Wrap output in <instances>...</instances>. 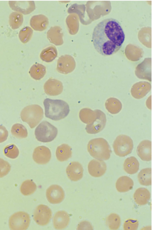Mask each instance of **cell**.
<instances>
[{"instance_id": "5b68a950", "label": "cell", "mask_w": 152, "mask_h": 230, "mask_svg": "<svg viewBox=\"0 0 152 230\" xmlns=\"http://www.w3.org/2000/svg\"><path fill=\"white\" fill-rule=\"evenodd\" d=\"M57 134V128L46 121L40 123L36 127L34 131L36 139L42 142H48L53 141Z\"/></svg>"}, {"instance_id": "9a60e30c", "label": "cell", "mask_w": 152, "mask_h": 230, "mask_svg": "<svg viewBox=\"0 0 152 230\" xmlns=\"http://www.w3.org/2000/svg\"><path fill=\"white\" fill-rule=\"evenodd\" d=\"M66 172L68 177L72 181H76L80 180L83 175L82 166L77 162L69 163L66 168Z\"/></svg>"}, {"instance_id": "e0dca14e", "label": "cell", "mask_w": 152, "mask_h": 230, "mask_svg": "<svg viewBox=\"0 0 152 230\" xmlns=\"http://www.w3.org/2000/svg\"><path fill=\"white\" fill-rule=\"evenodd\" d=\"M63 35L62 29L58 26L51 27L47 33V38L50 42L57 46L63 44Z\"/></svg>"}, {"instance_id": "30bf717a", "label": "cell", "mask_w": 152, "mask_h": 230, "mask_svg": "<svg viewBox=\"0 0 152 230\" xmlns=\"http://www.w3.org/2000/svg\"><path fill=\"white\" fill-rule=\"evenodd\" d=\"M64 196L63 188L58 185H51L46 190L47 199L50 203L53 204L61 203L64 200Z\"/></svg>"}, {"instance_id": "2e32d148", "label": "cell", "mask_w": 152, "mask_h": 230, "mask_svg": "<svg viewBox=\"0 0 152 230\" xmlns=\"http://www.w3.org/2000/svg\"><path fill=\"white\" fill-rule=\"evenodd\" d=\"M137 154L144 161H149L151 160V142L148 140L142 141L138 145L137 149Z\"/></svg>"}, {"instance_id": "836d02e7", "label": "cell", "mask_w": 152, "mask_h": 230, "mask_svg": "<svg viewBox=\"0 0 152 230\" xmlns=\"http://www.w3.org/2000/svg\"><path fill=\"white\" fill-rule=\"evenodd\" d=\"M4 155L7 157L14 159L18 157L19 151L17 147L13 144H11L5 147L4 150Z\"/></svg>"}, {"instance_id": "7a4b0ae2", "label": "cell", "mask_w": 152, "mask_h": 230, "mask_svg": "<svg viewBox=\"0 0 152 230\" xmlns=\"http://www.w3.org/2000/svg\"><path fill=\"white\" fill-rule=\"evenodd\" d=\"M43 104L45 117L53 120L65 118L70 111L68 104L61 100L46 98L44 100Z\"/></svg>"}, {"instance_id": "3957f363", "label": "cell", "mask_w": 152, "mask_h": 230, "mask_svg": "<svg viewBox=\"0 0 152 230\" xmlns=\"http://www.w3.org/2000/svg\"><path fill=\"white\" fill-rule=\"evenodd\" d=\"M87 150L93 158L99 160H106L110 156V146L105 139L98 138L91 140L87 146Z\"/></svg>"}, {"instance_id": "484cf974", "label": "cell", "mask_w": 152, "mask_h": 230, "mask_svg": "<svg viewBox=\"0 0 152 230\" xmlns=\"http://www.w3.org/2000/svg\"><path fill=\"white\" fill-rule=\"evenodd\" d=\"M57 55L56 48L54 46H51L43 49L41 53L40 56L42 61L49 62L54 60Z\"/></svg>"}, {"instance_id": "5bb4252c", "label": "cell", "mask_w": 152, "mask_h": 230, "mask_svg": "<svg viewBox=\"0 0 152 230\" xmlns=\"http://www.w3.org/2000/svg\"><path fill=\"white\" fill-rule=\"evenodd\" d=\"M62 83L55 79L50 78L45 83L44 89L48 95L56 96L60 94L63 90Z\"/></svg>"}, {"instance_id": "d6a6232c", "label": "cell", "mask_w": 152, "mask_h": 230, "mask_svg": "<svg viewBox=\"0 0 152 230\" xmlns=\"http://www.w3.org/2000/svg\"><path fill=\"white\" fill-rule=\"evenodd\" d=\"M33 33V30L31 28L28 26H26L20 30L19 37L22 43H25L30 39Z\"/></svg>"}, {"instance_id": "8992f818", "label": "cell", "mask_w": 152, "mask_h": 230, "mask_svg": "<svg viewBox=\"0 0 152 230\" xmlns=\"http://www.w3.org/2000/svg\"><path fill=\"white\" fill-rule=\"evenodd\" d=\"M115 154L120 157H124L130 154L133 148V141L129 136L125 135L118 136L113 144Z\"/></svg>"}, {"instance_id": "603a6c76", "label": "cell", "mask_w": 152, "mask_h": 230, "mask_svg": "<svg viewBox=\"0 0 152 230\" xmlns=\"http://www.w3.org/2000/svg\"><path fill=\"white\" fill-rule=\"evenodd\" d=\"M72 151L71 147L66 144H64L58 146L56 151V156L59 161H66L72 156Z\"/></svg>"}, {"instance_id": "d6986e66", "label": "cell", "mask_w": 152, "mask_h": 230, "mask_svg": "<svg viewBox=\"0 0 152 230\" xmlns=\"http://www.w3.org/2000/svg\"><path fill=\"white\" fill-rule=\"evenodd\" d=\"M49 24L48 19L45 15L39 14L32 17L30 21L31 27L34 30L42 31L45 30Z\"/></svg>"}, {"instance_id": "f1b7e54d", "label": "cell", "mask_w": 152, "mask_h": 230, "mask_svg": "<svg viewBox=\"0 0 152 230\" xmlns=\"http://www.w3.org/2000/svg\"><path fill=\"white\" fill-rule=\"evenodd\" d=\"M37 188L36 184L32 180H28L23 182L20 186V190L23 195L28 196L33 194Z\"/></svg>"}, {"instance_id": "9c48e42d", "label": "cell", "mask_w": 152, "mask_h": 230, "mask_svg": "<svg viewBox=\"0 0 152 230\" xmlns=\"http://www.w3.org/2000/svg\"><path fill=\"white\" fill-rule=\"evenodd\" d=\"M76 66L75 61L70 55H62L57 61V70L60 73L67 74L72 72Z\"/></svg>"}, {"instance_id": "8fae6325", "label": "cell", "mask_w": 152, "mask_h": 230, "mask_svg": "<svg viewBox=\"0 0 152 230\" xmlns=\"http://www.w3.org/2000/svg\"><path fill=\"white\" fill-rule=\"evenodd\" d=\"M51 152L50 149L45 146H38L34 150L32 157L37 163L41 165L48 163L51 158Z\"/></svg>"}, {"instance_id": "4fadbf2b", "label": "cell", "mask_w": 152, "mask_h": 230, "mask_svg": "<svg viewBox=\"0 0 152 230\" xmlns=\"http://www.w3.org/2000/svg\"><path fill=\"white\" fill-rule=\"evenodd\" d=\"M9 3L13 10L25 15L31 13L35 8L34 1H9Z\"/></svg>"}, {"instance_id": "6da1fadb", "label": "cell", "mask_w": 152, "mask_h": 230, "mask_svg": "<svg viewBox=\"0 0 152 230\" xmlns=\"http://www.w3.org/2000/svg\"><path fill=\"white\" fill-rule=\"evenodd\" d=\"M125 39L121 23L113 18L106 19L99 22L94 28L92 33L95 49L104 56H110L117 52Z\"/></svg>"}, {"instance_id": "4316f807", "label": "cell", "mask_w": 152, "mask_h": 230, "mask_svg": "<svg viewBox=\"0 0 152 230\" xmlns=\"http://www.w3.org/2000/svg\"><path fill=\"white\" fill-rule=\"evenodd\" d=\"M46 73L45 67L38 63L33 65L29 71L31 76L36 80L41 79L44 76Z\"/></svg>"}, {"instance_id": "44dd1931", "label": "cell", "mask_w": 152, "mask_h": 230, "mask_svg": "<svg viewBox=\"0 0 152 230\" xmlns=\"http://www.w3.org/2000/svg\"><path fill=\"white\" fill-rule=\"evenodd\" d=\"M134 185L132 180L127 176H122L120 177L115 183L117 190L120 192H125L132 189Z\"/></svg>"}, {"instance_id": "8d00e7d4", "label": "cell", "mask_w": 152, "mask_h": 230, "mask_svg": "<svg viewBox=\"0 0 152 230\" xmlns=\"http://www.w3.org/2000/svg\"><path fill=\"white\" fill-rule=\"evenodd\" d=\"M11 169V166L7 161L0 158V178L7 175Z\"/></svg>"}, {"instance_id": "f546056e", "label": "cell", "mask_w": 152, "mask_h": 230, "mask_svg": "<svg viewBox=\"0 0 152 230\" xmlns=\"http://www.w3.org/2000/svg\"><path fill=\"white\" fill-rule=\"evenodd\" d=\"M9 24L13 29L18 28L22 24L23 20V14L18 12H13L9 16Z\"/></svg>"}, {"instance_id": "7402d4cb", "label": "cell", "mask_w": 152, "mask_h": 230, "mask_svg": "<svg viewBox=\"0 0 152 230\" xmlns=\"http://www.w3.org/2000/svg\"><path fill=\"white\" fill-rule=\"evenodd\" d=\"M106 120L104 116L101 115L97 120H95L91 124L87 125L86 127V132L91 134H94L99 133L105 127Z\"/></svg>"}, {"instance_id": "ac0fdd59", "label": "cell", "mask_w": 152, "mask_h": 230, "mask_svg": "<svg viewBox=\"0 0 152 230\" xmlns=\"http://www.w3.org/2000/svg\"><path fill=\"white\" fill-rule=\"evenodd\" d=\"M70 220L69 214L64 211H59L55 214L53 218V224L56 229H62L65 228Z\"/></svg>"}, {"instance_id": "52a82bcc", "label": "cell", "mask_w": 152, "mask_h": 230, "mask_svg": "<svg viewBox=\"0 0 152 230\" xmlns=\"http://www.w3.org/2000/svg\"><path fill=\"white\" fill-rule=\"evenodd\" d=\"M30 217L27 213L20 211L12 215L9 220L10 228L11 230H26L28 227Z\"/></svg>"}, {"instance_id": "f35d334b", "label": "cell", "mask_w": 152, "mask_h": 230, "mask_svg": "<svg viewBox=\"0 0 152 230\" xmlns=\"http://www.w3.org/2000/svg\"><path fill=\"white\" fill-rule=\"evenodd\" d=\"M8 136V132L5 127L0 125V143L5 141Z\"/></svg>"}, {"instance_id": "1f68e13d", "label": "cell", "mask_w": 152, "mask_h": 230, "mask_svg": "<svg viewBox=\"0 0 152 230\" xmlns=\"http://www.w3.org/2000/svg\"><path fill=\"white\" fill-rule=\"evenodd\" d=\"M11 131L12 134L17 138H25L28 136L26 128L20 124L16 123L11 128Z\"/></svg>"}, {"instance_id": "cb8c5ba5", "label": "cell", "mask_w": 152, "mask_h": 230, "mask_svg": "<svg viewBox=\"0 0 152 230\" xmlns=\"http://www.w3.org/2000/svg\"><path fill=\"white\" fill-rule=\"evenodd\" d=\"M139 163L134 157L132 156L127 158L124 161V169L127 174H133L136 173L139 170Z\"/></svg>"}, {"instance_id": "4dcf8cb0", "label": "cell", "mask_w": 152, "mask_h": 230, "mask_svg": "<svg viewBox=\"0 0 152 230\" xmlns=\"http://www.w3.org/2000/svg\"><path fill=\"white\" fill-rule=\"evenodd\" d=\"M106 222L110 229L117 230L119 229L121 225V218L117 214L111 213L107 217Z\"/></svg>"}, {"instance_id": "e575fe53", "label": "cell", "mask_w": 152, "mask_h": 230, "mask_svg": "<svg viewBox=\"0 0 152 230\" xmlns=\"http://www.w3.org/2000/svg\"><path fill=\"white\" fill-rule=\"evenodd\" d=\"M84 7L83 4H78L76 3L72 4L68 8L67 12L69 13H75L79 16L81 22L83 23Z\"/></svg>"}, {"instance_id": "ffe728a7", "label": "cell", "mask_w": 152, "mask_h": 230, "mask_svg": "<svg viewBox=\"0 0 152 230\" xmlns=\"http://www.w3.org/2000/svg\"><path fill=\"white\" fill-rule=\"evenodd\" d=\"M133 197L136 203L139 205H144L149 202L151 194L149 190L145 188H140L134 192Z\"/></svg>"}, {"instance_id": "277c9868", "label": "cell", "mask_w": 152, "mask_h": 230, "mask_svg": "<svg viewBox=\"0 0 152 230\" xmlns=\"http://www.w3.org/2000/svg\"><path fill=\"white\" fill-rule=\"evenodd\" d=\"M42 108L37 105H32L24 108L20 113L21 118L31 128L35 127L43 117Z\"/></svg>"}, {"instance_id": "d590c367", "label": "cell", "mask_w": 152, "mask_h": 230, "mask_svg": "<svg viewBox=\"0 0 152 230\" xmlns=\"http://www.w3.org/2000/svg\"><path fill=\"white\" fill-rule=\"evenodd\" d=\"M91 112L86 109H83L80 111L79 116L80 120L87 125L92 124L94 121L91 118Z\"/></svg>"}, {"instance_id": "83f0119b", "label": "cell", "mask_w": 152, "mask_h": 230, "mask_svg": "<svg viewBox=\"0 0 152 230\" xmlns=\"http://www.w3.org/2000/svg\"><path fill=\"white\" fill-rule=\"evenodd\" d=\"M138 179L140 183L144 186H149L151 184V168L143 169L139 172Z\"/></svg>"}, {"instance_id": "74e56055", "label": "cell", "mask_w": 152, "mask_h": 230, "mask_svg": "<svg viewBox=\"0 0 152 230\" xmlns=\"http://www.w3.org/2000/svg\"><path fill=\"white\" fill-rule=\"evenodd\" d=\"M139 225L138 221L135 219H129L126 220L124 224L125 230H137Z\"/></svg>"}, {"instance_id": "ba28073f", "label": "cell", "mask_w": 152, "mask_h": 230, "mask_svg": "<svg viewBox=\"0 0 152 230\" xmlns=\"http://www.w3.org/2000/svg\"><path fill=\"white\" fill-rule=\"evenodd\" d=\"M51 209L47 206L41 204L35 208L33 213V218L36 223L40 226L48 224L52 217Z\"/></svg>"}, {"instance_id": "d4e9b609", "label": "cell", "mask_w": 152, "mask_h": 230, "mask_svg": "<svg viewBox=\"0 0 152 230\" xmlns=\"http://www.w3.org/2000/svg\"><path fill=\"white\" fill-rule=\"evenodd\" d=\"M66 22L69 33L72 35L76 34L79 28V22L77 15L71 13L66 19Z\"/></svg>"}, {"instance_id": "7c38bea8", "label": "cell", "mask_w": 152, "mask_h": 230, "mask_svg": "<svg viewBox=\"0 0 152 230\" xmlns=\"http://www.w3.org/2000/svg\"><path fill=\"white\" fill-rule=\"evenodd\" d=\"M89 174L92 176L98 177L103 175L107 170L106 163L103 160L93 159L88 163V166Z\"/></svg>"}]
</instances>
